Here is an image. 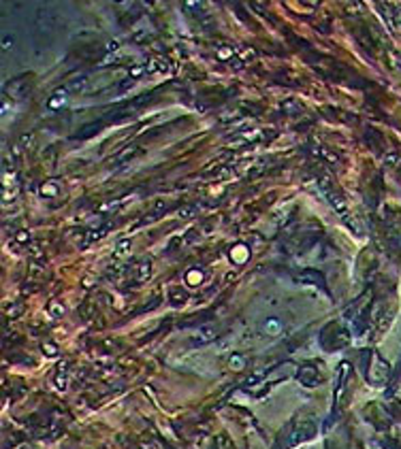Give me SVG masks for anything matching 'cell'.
Here are the masks:
<instances>
[{
	"label": "cell",
	"mask_w": 401,
	"mask_h": 449,
	"mask_svg": "<svg viewBox=\"0 0 401 449\" xmlns=\"http://www.w3.org/2000/svg\"><path fill=\"white\" fill-rule=\"evenodd\" d=\"M109 232V226H98V228H90L88 232H85L83 237H81V241H79V245L81 247H88V245H92V243H96V241H100L105 235Z\"/></svg>",
	"instance_id": "ba28073f"
},
{
	"label": "cell",
	"mask_w": 401,
	"mask_h": 449,
	"mask_svg": "<svg viewBox=\"0 0 401 449\" xmlns=\"http://www.w3.org/2000/svg\"><path fill=\"white\" fill-rule=\"evenodd\" d=\"M198 277H200V272H198V270H194V272H188V281H190V283H194V285L200 281Z\"/></svg>",
	"instance_id": "603a6c76"
},
{
	"label": "cell",
	"mask_w": 401,
	"mask_h": 449,
	"mask_svg": "<svg viewBox=\"0 0 401 449\" xmlns=\"http://www.w3.org/2000/svg\"><path fill=\"white\" fill-rule=\"evenodd\" d=\"M88 83H90V79L85 77V75L75 77L73 81L68 83V90L73 92V94H85V92H88Z\"/></svg>",
	"instance_id": "7c38bea8"
},
{
	"label": "cell",
	"mask_w": 401,
	"mask_h": 449,
	"mask_svg": "<svg viewBox=\"0 0 401 449\" xmlns=\"http://www.w3.org/2000/svg\"><path fill=\"white\" fill-rule=\"evenodd\" d=\"M158 96V92H145V94H141V96H137V98H133L131 103H126V105H122L128 113H135V111H139V109H143L145 105H150L152 100Z\"/></svg>",
	"instance_id": "52a82bcc"
},
{
	"label": "cell",
	"mask_w": 401,
	"mask_h": 449,
	"mask_svg": "<svg viewBox=\"0 0 401 449\" xmlns=\"http://www.w3.org/2000/svg\"><path fill=\"white\" fill-rule=\"evenodd\" d=\"M148 72V68H145V64H137V66H133L131 70H128V75H131V79L135 81V79H139V77H143Z\"/></svg>",
	"instance_id": "5bb4252c"
},
{
	"label": "cell",
	"mask_w": 401,
	"mask_h": 449,
	"mask_svg": "<svg viewBox=\"0 0 401 449\" xmlns=\"http://www.w3.org/2000/svg\"><path fill=\"white\" fill-rule=\"evenodd\" d=\"M263 330H265V335L278 337L280 332H282V322H280V320H267L265 326H263Z\"/></svg>",
	"instance_id": "4fadbf2b"
},
{
	"label": "cell",
	"mask_w": 401,
	"mask_h": 449,
	"mask_svg": "<svg viewBox=\"0 0 401 449\" xmlns=\"http://www.w3.org/2000/svg\"><path fill=\"white\" fill-rule=\"evenodd\" d=\"M320 341L324 345V349H339V347L348 341V337H346V330H335V324H333V326L324 328Z\"/></svg>",
	"instance_id": "7a4b0ae2"
},
{
	"label": "cell",
	"mask_w": 401,
	"mask_h": 449,
	"mask_svg": "<svg viewBox=\"0 0 401 449\" xmlns=\"http://www.w3.org/2000/svg\"><path fill=\"white\" fill-rule=\"evenodd\" d=\"M49 311H51V317H60V315L64 313V309H62V305H58V302H51V307H49Z\"/></svg>",
	"instance_id": "ac0fdd59"
},
{
	"label": "cell",
	"mask_w": 401,
	"mask_h": 449,
	"mask_svg": "<svg viewBox=\"0 0 401 449\" xmlns=\"http://www.w3.org/2000/svg\"><path fill=\"white\" fill-rule=\"evenodd\" d=\"M297 379L303 383V385H318L320 381H322V377H320V373H318V368L314 366V364H305V366H301L299 368V373H297Z\"/></svg>",
	"instance_id": "277c9868"
},
{
	"label": "cell",
	"mask_w": 401,
	"mask_h": 449,
	"mask_svg": "<svg viewBox=\"0 0 401 449\" xmlns=\"http://www.w3.org/2000/svg\"><path fill=\"white\" fill-rule=\"evenodd\" d=\"M150 268H152L150 262H143V268H139L137 279H139V281H148V279H150Z\"/></svg>",
	"instance_id": "2e32d148"
},
{
	"label": "cell",
	"mask_w": 401,
	"mask_h": 449,
	"mask_svg": "<svg viewBox=\"0 0 401 449\" xmlns=\"http://www.w3.org/2000/svg\"><path fill=\"white\" fill-rule=\"evenodd\" d=\"M243 366H246V358H243V356H237V354L231 356V368H233V370H241Z\"/></svg>",
	"instance_id": "9a60e30c"
},
{
	"label": "cell",
	"mask_w": 401,
	"mask_h": 449,
	"mask_svg": "<svg viewBox=\"0 0 401 449\" xmlns=\"http://www.w3.org/2000/svg\"><path fill=\"white\" fill-rule=\"evenodd\" d=\"M66 100H68V90L60 88V90H56V94L47 100V107H49L51 111H58V109H62V107L66 105Z\"/></svg>",
	"instance_id": "8fae6325"
},
{
	"label": "cell",
	"mask_w": 401,
	"mask_h": 449,
	"mask_svg": "<svg viewBox=\"0 0 401 449\" xmlns=\"http://www.w3.org/2000/svg\"><path fill=\"white\" fill-rule=\"evenodd\" d=\"M397 19H399V24H401V9H397Z\"/></svg>",
	"instance_id": "484cf974"
},
{
	"label": "cell",
	"mask_w": 401,
	"mask_h": 449,
	"mask_svg": "<svg viewBox=\"0 0 401 449\" xmlns=\"http://www.w3.org/2000/svg\"><path fill=\"white\" fill-rule=\"evenodd\" d=\"M128 247H131V243H128V241H120V243H118V251H116V256H122V253H126V251H128Z\"/></svg>",
	"instance_id": "ffe728a7"
},
{
	"label": "cell",
	"mask_w": 401,
	"mask_h": 449,
	"mask_svg": "<svg viewBox=\"0 0 401 449\" xmlns=\"http://www.w3.org/2000/svg\"><path fill=\"white\" fill-rule=\"evenodd\" d=\"M141 151V147L139 145H128L126 149H122V151H118L116 155H113V160H111V164L116 166V164H124V162H131L133 158L137 155Z\"/></svg>",
	"instance_id": "30bf717a"
},
{
	"label": "cell",
	"mask_w": 401,
	"mask_h": 449,
	"mask_svg": "<svg viewBox=\"0 0 401 449\" xmlns=\"http://www.w3.org/2000/svg\"><path fill=\"white\" fill-rule=\"evenodd\" d=\"M218 55H220V60H231V57H233V49H228V47H226V49H220Z\"/></svg>",
	"instance_id": "7402d4cb"
},
{
	"label": "cell",
	"mask_w": 401,
	"mask_h": 449,
	"mask_svg": "<svg viewBox=\"0 0 401 449\" xmlns=\"http://www.w3.org/2000/svg\"><path fill=\"white\" fill-rule=\"evenodd\" d=\"M5 90L13 98H26L28 92H30V79H28V77H17V79L9 81Z\"/></svg>",
	"instance_id": "3957f363"
},
{
	"label": "cell",
	"mask_w": 401,
	"mask_h": 449,
	"mask_svg": "<svg viewBox=\"0 0 401 449\" xmlns=\"http://www.w3.org/2000/svg\"><path fill=\"white\" fill-rule=\"evenodd\" d=\"M26 239H28V235H26V232H20V235H17V241H26Z\"/></svg>",
	"instance_id": "d4e9b609"
},
{
	"label": "cell",
	"mask_w": 401,
	"mask_h": 449,
	"mask_svg": "<svg viewBox=\"0 0 401 449\" xmlns=\"http://www.w3.org/2000/svg\"><path fill=\"white\" fill-rule=\"evenodd\" d=\"M11 43H13V38H11V36H5V38H3V49H9Z\"/></svg>",
	"instance_id": "cb8c5ba5"
},
{
	"label": "cell",
	"mask_w": 401,
	"mask_h": 449,
	"mask_svg": "<svg viewBox=\"0 0 401 449\" xmlns=\"http://www.w3.org/2000/svg\"><path fill=\"white\" fill-rule=\"evenodd\" d=\"M216 337H218V330L213 328V326H205V328L196 330V335L190 339V345H192V347H203V345L211 343Z\"/></svg>",
	"instance_id": "8992f818"
},
{
	"label": "cell",
	"mask_w": 401,
	"mask_h": 449,
	"mask_svg": "<svg viewBox=\"0 0 401 449\" xmlns=\"http://www.w3.org/2000/svg\"><path fill=\"white\" fill-rule=\"evenodd\" d=\"M389 373H391V366L386 364V362H384L382 358H376V360H374V364H371L369 379L374 381V383H384L386 377H389Z\"/></svg>",
	"instance_id": "5b68a950"
},
{
	"label": "cell",
	"mask_w": 401,
	"mask_h": 449,
	"mask_svg": "<svg viewBox=\"0 0 401 449\" xmlns=\"http://www.w3.org/2000/svg\"><path fill=\"white\" fill-rule=\"evenodd\" d=\"M318 187H320V192L324 194V198L329 200V205L333 207L335 213H339V215L346 213V209H348V207H346V198L341 196V192L337 190V187L331 185V181H329L326 177H320V179H318Z\"/></svg>",
	"instance_id": "6da1fadb"
},
{
	"label": "cell",
	"mask_w": 401,
	"mask_h": 449,
	"mask_svg": "<svg viewBox=\"0 0 401 449\" xmlns=\"http://www.w3.org/2000/svg\"><path fill=\"white\" fill-rule=\"evenodd\" d=\"M30 141H32V134H24V136L20 139V143H17V145H20V149H26L28 145H30Z\"/></svg>",
	"instance_id": "44dd1931"
},
{
	"label": "cell",
	"mask_w": 401,
	"mask_h": 449,
	"mask_svg": "<svg viewBox=\"0 0 401 449\" xmlns=\"http://www.w3.org/2000/svg\"><path fill=\"white\" fill-rule=\"evenodd\" d=\"M113 62H118V55L116 53H107L105 60H100V66H107V64H113Z\"/></svg>",
	"instance_id": "d6986e66"
},
{
	"label": "cell",
	"mask_w": 401,
	"mask_h": 449,
	"mask_svg": "<svg viewBox=\"0 0 401 449\" xmlns=\"http://www.w3.org/2000/svg\"><path fill=\"white\" fill-rule=\"evenodd\" d=\"M145 68H148V72H152V75H167V72L171 70V64L165 60V57H150Z\"/></svg>",
	"instance_id": "9c48e42d"
},
{
	"label": "cell",
	"mask_w": 401,
	"mask_h": 449,
	"mask_svg": "<svg viewBox=\"0 0 401 449\" xmlns=\"http://www.w3.org/2000/svg\"><path fill=\"white\" fill-rule=\"evenodd\" d=\"M41 192L45 194V196H53L56 192H58V185H56V183H45V185H43V190H41Z\"/></svg>",
	"instance_id": "e0dca14e"
}]
</instances>
